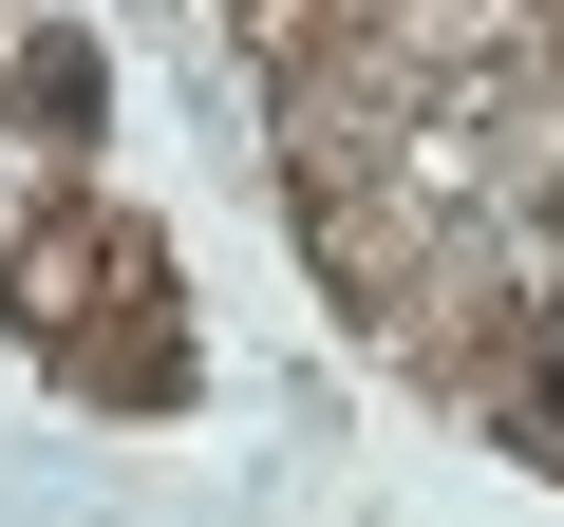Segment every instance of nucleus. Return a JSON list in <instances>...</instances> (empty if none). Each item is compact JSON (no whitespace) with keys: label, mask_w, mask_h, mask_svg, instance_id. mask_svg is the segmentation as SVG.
Returning a JSON list of instances; mask_svg holds the SVG:
<instances>
[{"label":"nucleus","mask_w":564,"mask_h":527,"mask_svg":"<svg viewBox=\"0 0 564 527\" xmlns=\"http://www.w3.org/2000/svg\"><path fill=\"white\" fill-rule=\"evenodd\" d=\"M0 302L76 358V396H132V415H170V396H188L170 264H151V226H113V207H39L20 245H0Z\"/></svg>","instance_id":"f257e3e1"},{"label":"nucleus","mask_w":564,"mask_h":527,"mask_svg":"<svg viewBox=\"0 0 564 527\" xmlns=\"http://www.w3.org/2000/svg\"><path fill=\"white\" fill-rule=\"evenodd\" d=\"M20 114H57V132H76V114H95V57H76V39H39V57H20Z\"/></svg>","instance_id":"f03ea898"}]
</instances>
